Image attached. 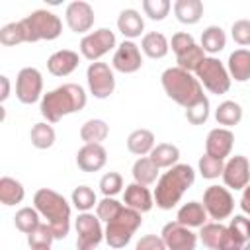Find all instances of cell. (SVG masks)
<instances>
[{
  "label": "cell",
  "instance_id": "obj_28",
  "mask_svg": "<svg viewBox=\"0 0 250 250\" xmlns=\"http://www.w3.org/2000/svg\"><path fill=\"white\" fill-rule=\"evenodd\" d=\"M25 197V189L21 186V182H18L16 178L10 176H2L0 178V203L10 207L16 203H21Z\"/></svg>",
  "mask_w": 250,
  "mask_h": 250
},
{
  "label": "cell",
  "instance_id": "obj_14",
  "mask_svg": "<svg viewBox=\"0 0 250 250\" xmlns=\"http://www.w3.org/2000/svg\"><path fill=\"white\" fill-rule=\"evenodd\" d=\"M223 182L230 189H244L250 184V160L242 154H234L225 162Z\"/></svg>",
  "mask_w": 250,
  "mask_h": 250
},
{
  "label": "cell",
  "instance_id": "obj_18",
  "mask_svg": "<svg viewBox=\"0 0 250 250\" xmlns=\"http://www.w3.org/2000/svg\"><path fill=\"white\" fill-rule=\"evenodd\" d=\"M246 244H250V219H246L244 215H234V219H230V225L227 227L223 250H242Z\"/></svg>",
  "mask_w": 250,
  "mask_h": 250
},
{
  "label": "cell",
  "instance_id": "obj_25",
  "mask_svg": "<svg viewBox=\"0 0 250 250\" xmlns=\"http://www.w3.org/2000/svg\"><path fill=\"white\" fill-rule=\"evenodd\" d=\"M174 14L180 23L193 25L203 16V2L201 0H176L174 2Z\"/></svg>",
  "mask_w": 250,
  "mask_h": 250
},
{
  "label": "cell",
  "instance_id": "obj_48",
  "mask_svg": "<svg viewBox=\"0 0 250 250\" xmlns=\"http://www.w3.org/2000/svg\"><path fill=\"white\" fill-rule=\"evenodd\" d=\"M135 250H166V244H164L162 236L145 234V236H141V240L137 242Z\"/></svg>",
  "mask_w": 250,
  "mask_h": 250
},
{
  "label": "cell",
  "instance_id": "obj_38",
  "mask_svg": "<svg viewBox=\"0 0 250 250\" xmlns=\"http://www.w3.org/2000/svg\"><path fill=\"white\" fill-rule=\"evenodd\" d=\"M72 205H74L78 211L88 213L94 205H98V199H96L94 189L88 188V186H78V188H74V191H72Z\"/></svg>",
  "mask_w": 250,
  "mask_h": 250
},
{
  "label": "cell",
  "instance_id": "obj_42",
  "mask_svg": "<svg viewBox=\"0 0 250 250\" xmlns=\"http://www.w3.org/2000/svg\"><path fill=\"white\" fill-rule=\"evenodd\" d=\"M172 4L168 0H143V12L145 16H148L154 21H162L168 12H170Z\"/></svg>",
  "mask_w": 250,
  "mask_h": 250
},
{
  "label": "cell",
  "instance_id": "obj_33",
  "mask_svg": "<svg viewBox=\"0 0 250 250\" xmlns=\"http://www.w3.org/2000/svg\"><path fill=\"white\" fill-rule=\"evenodd\" d=\"M227 45V35L223 31V27L219 25H209L203 29L201 33V49L205 53H211V55H217L225 49Z\"/></svg>",
  "mask_w": 250,
  "mask_h": 250
},
{
  "label": "cell",
  "instance_id": "obj_39",
  "mask_svg": "<svg viewBox=\"0 0 250 250\" xmlns=\"http://www.w3.org/2000/svg\"><path fill=\"white\" fill-rule=\"evenodd\" d=\"M53 240H55V234H53V230H51V227L47 223L45 225L41 223L37 229H33L27 234V244H29L31 250L33 248H51Z\"/></svg>",
  "mask_w": 250,
  "mask_h": 250
},
{
  "label": "cell",
  "instance_id": "obj_16",
  "mask_svg": "<svg viewBox=\"0 0 250 250\" xmlns=\"http://www.w3.org/2000/svg\"><path fill=\"white\" fill-rule=\"evenodd\" d=\"M113 68L123 72V74H133L143 66V55L139 45H135L133 41H123L115 53H113V61H111Z\"/></svg>",
  "mask_w": 250,
  "mask_h": 250
},
{
  "label": "cell",
  "instance_id": "obj_8",
  "mask_svg": "<svg viewBox=\"0 0 250 250\" xmlns=\"http://www.w3.org/2000/svg\"><path fill=\"white\" fill-rule=\"evenodd\" d=\"M203 207L211 219L221 223L223 219H229L234 211V197L232 193L223 186H209L203 191Z\"/></svg>",
  "mask_w": 250,
  "mask_h": 250
},
{
  "label": "cell",
  "instance_id": "obj_2",
  "mask_svg": "<svg viewBox=\"0 0 250 250\" xmlns=\"http://www.w3.org/2000/svg\"><path fill=\"white\" fill-rule=\"evenodd\" d=\"M193 182H195V170L189 164H176L168 168V172H164L156 182V189H154L156 207L164 211L176 207L182 195L193 186Z\"/></svg>",
  "mask_w": 250,
  "mask_h": 250
},
{
  "label": "cell",
  "instance_id": "obj_13",
  "mask_svg": "<svg viewBox=\"0 0 250 250\" xmlns=\"http://www.w3.org/2000/svg\"><path fill=\"white\" fill-rule=\"evenodd\" d=\"M160 236L166 244V250H195L197 244V234L191 232V229L180 225L178 221L166 223Z\"/></svg>",
  "mask_w": 250,
  "mask_h": 250
},
{
  "label": "cell",
  "instance_id": "obj_10",
  "mask_svg": "<svg viewBox=\"0 0 250 250\" xmlns=\"http://www.w3.org/2000/svg\"><path fill=\"white\" fill-rule=\"evenodd\" d=\"M76 250H94L104 240L102 221L92 213H80L76 219Z\"/></svg>",
  "mask_w": 250,
  "mask_h": 250
},
{
  "label": "cell",
  "instance_id": "obj_5",
  "mask_svg": "<svg viewBox=\"0 0 250 250\" xmlns=\"http://www.w3.org/2000/svg\"><path fill=\"white\" fill-rule=\"evenodd\" d=\"M20 27L23 33V43L35 41H53L62 31V21L49 10H35L23 20H20Z\"/></svg>",
  "mask_w": 250,
  "mask_h": 250
},
{
  "label": "cell",
  "instance_id": "obj_1",
  "mask_svg": "<svg viewBox=\"0 0 250 250\" xmlns=\"http://www.w3.org/2000/svg\"><path fill=\"white\" fill-rule=\"evenodd\" d=\"M86 105V92L80 84H62L41 98V115L47 119V123H57L64 115L82 111Z\"/></svg>",
  "mask_w": 250,
  "mask_h": 250
},
{
  "label": "cell",
  "instance_id": "obj_6",
  "mask_svg": "<svg viewBox=\"0 0 250 250\" xmlns=\"http://www.w3.org/2000/svg\"><path fill=\"white\" fill-rule=\"evenodd\" d=\"M143 225V217L139 211L123 205V209L119 211V215L109 221L105 225L104 230V238L111 248H123L129 244V240L133 238V234L139 230V227Z\"/></svg>",
  "mask_w": 250,
  "mask_h": 250
},
{
  "label": "cell",
  "instance_id": "obj_4",
  "mask_svg": "<svg viewBox=\"0 0 250 250\" xmlns=\"http://www.w3.org/2000/svg\"><path fill=\"white\" fill-rule=\"evenodd\" d=\"M160 82H162L166 96L186 109L205 98L201 82L197 80V76H193L191 72H188L180 66L166 68L160 76Z\"/></svg>",
  "mask_w": 250,
  "mask_h": 250
},
{
  "label": "cell",
  "instance_id": "obj_27",
  "mask_svg": "<svg viewBox=\"0 0 250 250\" xmlns=\"http://www.w3.org/2000/svg\"><path fill=\"white\" fill-rule=\"evenodd\" d=\"M141 49H143V53H145L146 57H150V59H162V57L168 55L170 43H168V39H166L164 33H160V31H150V33H146V35L143 37Z\"/></svg>",
  "mask_w": 250,
  "mask_h": 250
},
{
  "label": "cell",
  "instance_id": "obj_29",
  "mask_svg": "<svg viewBox=\"0 0 250 250\" xmlns=\"http://www.w3.org/2000/svg\"><path fill=\"white\" fill-rule=\"evenodd\" d=\"M109 135V125L104 119H88L80 127V139L86 145H102Z\"/></svg>",
  "mask_w": 250,
  "mask_h": 250
},
{
  "label": "cell",
  "instance_id": "obj_20",
  "mask_svg": "<svg viewBox=\"0 0 250 250\" xmlns=\"http://www.w3.org/2000/svg\"><path fill=\"white\" fill-rule=\"evenodd\" d=\"M78 64H80V57L72 49L55 51L47 59V70L53 76H68L70 72H74L78 68Z\"/></svg>",
  "mask_w": 250,
  "mask_h": 250
},
{
  "label": "cell",
  "instance_id": "obj_19",
  "mask_svg": "<svg viewBox=\"0 0 250 250\" xmlns=\"http://www.w3.org/2000/svg\"><path fill=\"white\" fill-rule=\"evenodd\" d=\"M107 162V150L102 145H84L76 152V164L82 172H98Z\"/></svg>",
  "mask_w": 250,
  "mask_h": 250
},
{
  "label": "cell",
  "instance_id": "obj_46",
  "mask_svg": "<svg viewBox=\"0 0 250 250\" xmlns=\"http://www.w3.org/2000/svg\"><path fill=\"white\" fill-rule=\"evenodd\" d=\"M230 35L234 43H238L240 47H248L250 45V20H236L230 27Z\"/></svg>",
  "mask_w": 250,
  "mask_h": 250
},
{
  "label": "cell",
  "instance_id": "obj_21",
  "mask_svg": "<svg viewBox=\"0 0 250 250\" xmlns=\"http://www.w3.org/2000/svg\"><path fill=\"white\" fill-rule=\"evenodd\" d=\"M123 203H125L127 207L139 211V213H146V211H150L152 205H154V195L148 191L146 186L133 182V184H129V186L125 188Z\"/></svg>",
  "mask_w": 250,
  "mask_h": 250
},
{
  "label": "cell",
  "instance_id": "obj_43",
  "mask_svg": "<svg viewBox=\"0 0 250 250\" xmlns=\"http://www.w3.org/2000/svg\"><path fill=\"white\" fill-rule=\"evenodd\" d=\"M0 43H2L4 47H14V45L23 43V33H21L20 21L6 23V25L0 29Z\"/></svg>",
  "mask_w": 250,
  "mask_h": 250
},
{
  "label": "cell",
  "instance_id": "obj_35",
  "mask_svg": "<svg viewBox=\"0 0 250 250\" xmlns=\"http://www.w3.org/2000/svg\"><path fill=\"white\" fill-rule=\"evenodd\" d=\"M29 139H31V145L35 146V148H51L53 145H55V139H57V135H55V129L49 125V123H35L33 127H31V131H29Z\"/></svg>",
  "mask_w": 250,
  "mask_h": 250
},
{
  "label": "cell",
  "instance_id": "obj_12",
  "mask_svg": "<svg viewBox=\"0 0 250 250\" xmlns=\"http://www.w3.org/2000/svg\"><path fill=\"white\" fill-rule=\"evenodd\" d=\"M43 92V76L37 68L25 66L16 76V96L21 104H35Z\"/></svg>",
  "mask_w": 250,
  "mask_h": 250
},
{
  "label": "cell",
  "instance_id": "obj_45",
  "mask_svg": "<svg viewBox=\"0 0 250 250\" xmlns=\"http://www.w3.org/2000/svg\"><path fill=\"white\" fill-rule=\"evenodd\" d=\"M121 188H123V178H121V174H117V172H107V174H104L102 180H100V189H102V193H104L105 197L117 195V193L121 191Z\"/></svg>",
  "mask_w": 250,
  "mask_h": 250
},
{
  "label": "cell",
  "instance_id": "obj_50",
  "mask_svg": "<svg viewBox=\"0 0 250 250\" xmlns=\"http://www.w3.org/2000/svg\"><path fill=\"white\" fill-rule=\"evenodd\" d=\"M0 84H2V92H0V102H6V98L10 96V80L8 76H0Z\"/></svg>",
  "mask_w": 250,
  "mask_h": 250
},
{
  "label": "cell",
  "instance_id": "obj_17",
  "mask_svg": "<svg viewBox=\"0 0 250 250\" xmlns=\"http://www.w3.org/2000/svg\"><path fill=\"white\" fill-rule=\"evenodd\" d=\"M232 145H234V135L230 129H227V127L211 129L207 139H205V154L219 158V160H225L230 154Z\"/></svg>",
  "mask_w": 250,
  "mask_h": 250
},
{
  "label": "cell",
  "instance_id": "obj_47",
  "mask_svg": "<svg viewBox=\"0 0 250 250\" xmlns=\"http://www.w3.org/2000/svg\"><path fill=\"white\" fill-rule=\"evenodd\" d=\"M170 45H172V51H174L176 55H180V53H184L188 47L195 45V41H193L191 33H188V31H178V33L172 35Z\"/></svg>",
  "mask_w": 250,
  "mask_h": 250
},
{
  "label": "cell",
  "instance_id": "obj_9",
  "mask_svg": "<svg viewBox=\"0 0 250 250\" xmlns=\"http://www.w3.org/2000/svg\"><path fill=\"white\" fill-rule=\"evenodd\" d=\"M86 80H88V88L90 94L98 100H105L113 94L115 90V76L113 70L109 68V64L105 62H90L88 70H86Z\"/></svg>",
  "mask_w": 250,
  "mask_h": 250
},
{
  "label": "cell",
  "instance_id": "obj_36",
  "mask_svg": "<svg viewBox=\"0 0 250 250\" xmlns=\"http://www.w3.org/2000/svg\"><path fill=\"white\" fill-rule=\"evenodd\" d=\"M176 61H178V66L188 70V72H195L199 68V64L205 61V51L201 49V45H191L188 47L184 53L176 55Z\"/></svg>",
  "mask_w": 250,
  "mask_h": 250
},
{
  "label": "cell",
  "instance_id": "obj_44",
  "mask_svg": "<svg viewBox=\"0 0 250 250\" xmlns=\"http://www.w3.org/2000/svg\"><path fill=\"white\" fill-rule=\"evenodd\" d=\"M207 117H209V100H207V96L186 109V119L191 125H203L207 121Z\"/></svg>",
  "mask_w": 250,
  "mask_h": 250
},
{
  "label": "cell",
  "instance_id": "obj_3",
  "mask_svg": "<svg viewBox=\"0 0 250 250\" xmlns=\"http://www.w3.org/2000/svg\"><path fill=\"white\" fill-rule=\"evenodd\" d=\"M33 207L39 211L41 217L47 219L55 240H61L70 230V205L68 201L55 189L41 188L33 195Z\"/></svg>",
  "mask_w": 250,
  "mask_h": 250
},
{
  "label": "cell",
  "instance_id": "obj_11",
  "mask_svg": "<svg viewBox=\"0 0 250 250\" xmlns=\"http://www.w3.org/2000/svg\"><path fill=\"white\" fill-rule=\"evenodd\" d=\"M113 47H115V33L107 27H100L80 39V53L92 62H96Z\"/></svg>",
  "mask_w": 250,
  "mask_h": 250
},
{
  "label": "cell",
  "instance_id": "obj_24",
  "mask_svg": "<svg viewBox=\"0 0 250 250\" xmlns=\"http://www.w3.org/2000/svg\"><path fill=\"white\" fill-rule=\"evenodd\" d=\"M117 29H119L125 37H129V41H131V39H135V37H139V35L143 33V29H145V20H143V16H141L137 10H133V8L121 10V14H119V18H117Z\"/></svg>",
  "mask_w": 250,
  "mask_h": 250
},
{
  "label": "cell",
  "instance_id": "obj_37",
  "mask_svg": "<svg viewBox=\"0 0 250 250\" xmlns=\"http://www.w3.org/2000/svg\"><path fill=\"white\" fill-rule=\"evenodd\" d=\"M14 225L18 230L29 234L33 229H37L41 225L39 223V211L35 207H21L14 217Z\"/></svg>",
  "mask_w": 250,
  "mask_h": 250
},
{
  "label": "cell",
  "instance_id": "obj_15",
  "mask_svg": "<svg viewBox=\"0 0 250 250\" xmlns=\"http://www.w3.org/2000/svg\"><path fill=\"white\" fill-rule=\"evenodd\" d=\"M64 20H66V25L70 27V31L74 33H86L92 29L94 25V8L84 2V0H74L66 6L64 10Z\"/></svg>",
  "mask_w": 250,
  "mask_h": 250
},
{
  "label": "cell",
  "instance_id": "obj_22",
  "mask_svg": "<svg viewBox=\"0 0 250 250\" xmlns=\"http://www.w3.org/2000/svg\"><path fill=\"white\" fill-rule=\"evenodd\" d=\"M207 211L203 207V203L199 201H189V203H184L180 209H178V215H176V221L188 229H201L205 223H207Z\"/></svg>",
  "mask_w": 250,
  "mask_h": 250
},
{
  "label": "cell",
  "instance_id": "obj_30",
  "mask_svg": "<svg viewBox=\"0 0 250 250\" xmlns=\"http://www.w3.org/2000/svg\"><path fill=\"white\" fill-rule=\"evenodd\" d=\"M133 178L137 184H143V186H150L158 180V174H160V168L148 158V156H141L135 160L133 164Z\"/></svg>",
  "mask_w": 250,
  "mask_h": 250
},
{
  "label": "cell",
  "instance_id": "obj_7",
  "mask_svg": "<svg viewBox=\"0 0 250 250\" xmlns=\"http://www.w3.org/2000/svg\"><path fill=\"white\" fill-rule=\"evenodd\" d=\"M195 76L211 94L219 96L230 90V74L217 57H205V61L195 70Z\"/></svg>",
  "mask_w": 250,
  "mask_h": 250
},
{
  "label": "cell",
  "instance_id": "obj_49",
  "mask_svg": "<svg viewBox=\"0 0 250 250\" xmlns=\"http://www.w3.org/2000/svg\"><path fill=\"white\" fill-rule=\"evenodd\" d=\"M240 209H242V213H246V215H250V184L242 189V197H240Z\"/></svg>",
  "mask_w": 250,
  "mask_h": 250
},
{
  "label": "cell",
  "instance_id": "obj_34",
  "mask_svg": "<svg viewBox=\"0 0 250 250\" xmlns=\"http://www.w3.org/2000/svg\"><path fill=\"white\" fill-rule=\"evenodd\" d=\"M215 119L219 125H225L227 129L232 125H238L242 119V107L236 102L227 100V102L219 104V107L215 109Z\"/></svg>",
  "mask_w": 250,
  "mask_h": 250
},
{
  "label": "cell",
  "instance_id": "obj_23",
  "mask_svg": "<svg viewBox=\"0 0 250 250\" xmlns=\"http://www.w3.org/2000/svg\"><path fill=\"white\" fill-rule=\"evenodd\" d=\"M227 70L230 74V80L236 82H248L250 80V51L248 49H236L229 55Z\"/></svg>",
  "mask_w": 250,
  "mask_h": 250
},
{
  "label": "cell",
  "instance_id": "obj_32",
  "mask_svg": "<svg viewBox=\"0 0 250 250\" xmlns=\"http://www.w3.org/2000/svg\"><path fill=\"white\" fill-rule=\"evenodd\" d=\"M158 168H172L178 164L180 160V148L172 143H160L152 148L150 156H148Z\"/></svg>",
  "mask_w": 250,
  "mask_h": 250
},
{
  "label": "cell",
  "instance_id": "obj_40",
  "mask_svg": "<svg viewBox=\"0 0 250 250\" xmlns=\"http://www.w3.org/2000/svg\"><path fill=\"white\" fill-rule=\"evenodd\" d=\"M199 174L205 178V180H215L219 176H223V170H225V162L219 160V158H213L209 154H203L199 158Z\"/></svg>",
  "mask_w": 250,
  "mask_h": 250
},
{
  "label": "cell",
  "instance_id": "obj_31",
  "mask_svg": "<svg viewBox=\"0 0 250 250\" xmlns=\"http://www.w3.org/2000/svg\"><path fill=\"white\" fill-rule=\"evenodd\" d=\"M199 238L207 248L223 250V244H225V238H227V227L217 223V221L215 223H205L199 230Z\"/></svg>",
  "mask_w": 250,
  "mask_h": 250
},
{
  "label": "cell",
  "instance_id": "obj_26",
  "mask_svg": "<svg viewBox=\"0 0 250 250\" xmlns=\"http://www.w3.org/2000/svg\"><path fill=\"white\" fill-rule=\"evenodd\" d=\"M154 133L148 129H135L129 137H127V148L129 152L137 154L139 158L145 154H150L154 148Z\"/></svg>",
  "mask_w": 250,
  "mask_h": 250
},
{
  "label": "cell",
  "instance_id": "obj_41",
  "mask_svg": "<svg viewBox=\"0 0 250 250\" xmlns=\"http://www.w3.org/2000/svg\"><path fill=\"white\" fill-rule=\"evenodd\" d=\"M121 209H123V203H119V201L113 199V197H104V199L96 205V217L107 225L109 221H113V219L119 215Z\"/></svg>",
  "mask_w": 250,
  "mask_h": 250
},
{
  "label": "cell",
  "instance_id": "obj_51",
  "mask_svg": "<svg viewBox=\"0 0 250 250\" xmlns=\"http://www.w3.org/2000/svg\"><path fill=\"white\" fill-rule=\"evenodd\" d=\"M33 250H51V248H33Z\"/></svg>",
  "mask_w": 250,
  "mask_h": 250
}]
</instances>
